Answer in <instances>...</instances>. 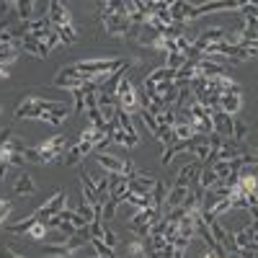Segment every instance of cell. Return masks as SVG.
Segmentation results:
<instances>
[{
  "label": "cell",
  "mask_w": 258,
  "mask_h": 258,
  "mask_svg": "<svg viewBox=\"0 0 258 258\" xmlns=\"http://www.w3.org/2000/svg\"><path fill=\"white\" fill-rule=\"evenodd\" d=\"M52 106H54V101H47V98H41V96H29V98H24V101L16 106L13 121H21V119H41V114L49 111Z\"/></svg>",
  "instance_id": "obj_1"
},
{
  "label": "cell",
  "mask_w": 258,
  "mask_h": 258,
  "mask_svg": "<svg viewBox=\"0 0 258 258\" xmlns=\"http://www.w3.org/2000/svg\"><path fill=\"white\" fill-rule=\"evenodd\" d=\"M68 145H70V137H64V135H54V137L44 140V142L39 145L41 163H57V160H62Z\"/></svg>",
  "instance_id": "obj_2"
},
{
  "label": "cell",
  "mask_w": 258,
  "mask_h": 258,
  "mask_svg": "<svg viewBox=\"0 0 258 258\" xmlns=\"http://www.w3.org/2000/svg\"><path fill=\"white\" fill-rule=\"evenodd\" d=\"M116 101H119V109L126 111V114L140 111V96H137V91H135V85H132V80H129V78L121 80L119 93H116Z\"/></svg>",
  "instance_id": "obj_3"
},
{
  "label": "cell",
  "mask_w": 258,
  "mask_h": 258,
  "mask_svg": "<svg viewBox=\"0 0 258 258\" xmlns=\"http://www.w3.org/2000/svg\"><path fill=\"white\" fill-rule=\"evenodd\" d=\"M64 207H68V194H64V191H57L52 199H47L44 204H41V207L34 212V217H36L39 222H47L49 217H57V214H59Z\"/></svg>",
  "instance_id": "obj_4"
},
{
  "label": "cell",
  "mask_w": 258,
  "mask_h": 258,
  "mask_svg": "<svg viewBox=\"0 0 258 258\" xmlns=\"http://www.w3.org/2000/svg\"><path fill=\"white\" fill-rule=\"evenodd\" d=\"M93 142H88V140H83L80 137V142H75V145H70L68 150H64V155H62V163L64 165H78L83 158H88V155H93Z\"/></svg>",
  "instance_id": "obj_5"
},
{
  "label": "cell",
  "mask_w": 258,
  "mask_h": 258,
  "mask_svg": "<svg viewBox=\"0 0 258 258\" xmlns=\"http://www.w3.org/2000/svg\"><path fill=\"white\" fill-rule=\"evenodd\" d=\"M240 6H243V0H212V3H204V6H194L191 18H199L212 11H240Z\"/></svg>",
  "instance_id": "obj_6"
},
{
  "label": "cell",
  "mask_w": 258,
  "mask_h": 258,
  "mask_svg": "<svg viewBox=\"0 0 258 258\" xmlns=\"http://www.w3.org/2000/svg\"><path fill=\"white\" fill-rule=\"evenodd\" d=\"M212 124H214V132L222 135L225 140H232V129H235V116H227L220 109H212Z\"/></svg>",
  "instance_id": "obj_7"
},
{
  "label": "cell",
  "mask_w": 258,
  "mask_h": 258,
  "mask_svg": "<svg viewBox=\"0 0 258 258\" xmlns=\"http://www.w3.org/2000/svg\"><path fill=\"white\" fill-rule=\"evenodd\" d=\"M155 181H158V178H153L150 173H137V176L129 178V191L140 194V197H150V194H153V188H155Z\"/></svg>",
  "instance_id": "obj_8"
},
{
  "label": "cell",
  "mask_w": 258,
  "mask_h": 258,
  "mask_svg": "<svg viewBox=\"0 0 258 258\" xmlns=\"http://www.w3.org/2000/svg\"><path fill=\"white\" fill-rule=\"evenodd\" d=\"M21 49L29 52V54H36V57H41V59L49 57V47L44 44V41H39L36 36H31V34L24 36V41H21Z\"/></svg>",
  "instance_id": "obj_9"
},
{
  "label": "cell",
  "mask_w": 258,
  "mask_h": 258,
  "mask_svg": "<svg viewBox=\"0 0 258 258\" xmlns=\"http://www.w3.org/2000/svg\"><path fill=\"white\" fill-rule=\"evenodd\" d=\"M240 106H243L240 93H222L220 96V111H225L227 116H238L240 114Z\"/></svg>",
  "instance_id": "obj_10"
},
{
  "label": "cell",
  "mask_w": 258,
  "mask_h": 258,
  "mask_svg": "<svg viewBox=\"0 0 258 258\" xmlns=\"http://www.w3.org/2000/svg\"><path fill=\"white\" fill-rule=\"evenodd\" d=\"M197 70H199V75H204L207 80H214V78H220V75H227V70L222 68V64L214 62V59H209V57H204V59L197 64Z\"/></svg>",
  "instance_id": "obj_11"
},
{
  "label": "cell",
  "mask_w": 258,
  "mask_h": 258,
  "mask_svg": "<svg viewBox=\"0 0 258 258\" xmlns=\"http://www.w3.org/2000/svg\"><path fill=\"white\" fill-rule=\"evenodd\" d=\"M68 116H70V106H64V103H54L49 111L41 114V121H47V124L57 126V124H62Z\"/></svg>",
  "instance_id": "obj_12"
},
{
  "label": "cell",
  "mask_w": 258,
  "mask_h": 258,
  "mask_svg": "<svg viewBox=\"0 0 258 258\" xmlns=\"http://www.w3.org/2000/svg\"><path fill=\"white\" fill-rule=\"evenodd\" d=\"M49 21H52V26H54V29L62 26V24H70L64 3H59V0H52V3H49Z\"/></svg>",
  "instance_id": "obj_13"
},
{
  "label": "cell",
  "mask_w": 258,
  "mask_h": 258,
  "mask_svg": "<svg viewBox=\"0 0 258 258\" xmlns=\"http://www.w3.org/2000/svg\"><path fill=\"white\" fill-rule=\"evenodd\" d=\"M176 75H178V70H173V68H158V70H153L147 78H145V83L147 85H158V83H165V80H176Z\"/></svg>",
  "instance_id": "obj_14"
},
{
  "label": "cell",
  "mask_w": 258,
  "mask_h": 258,
  "mask_svg": "<svg viewBox=\"0 0 258 258\" xmlns=\"http://www.w3.org/2000/svg\"><path fill=\"white\" fill-rule=\"evenodd\" d=\"M34 191H36V183L31 181L29 173H21L16 178V183H13V194H16V197H31Z\"/></svg>",
  "instance_id": "obj_15"
},
{
  "label": "cell",
  "mask_w": 258,
  "mask_h": 258,
  "mask_svg": "<svg viewBox=\"0 0 258 258\" xmlns=\"http://www.w3.org/2000/svg\"><path fill=\"white\" fill-rule=\"evenodd\" d=\"M80 183H83V202H88L91 207L98 202V191H96V183L91 181V176L80 170Z\"/></svg>",
  "instance_id": "obj_16"
},
{
  "label": "cell",
  "mask_w": 258,
  "mask_h": 258,
  "mask_svg": "<svg viewBox=\"0 0 258 258\" xmlns=\"http://www.w3.org/2000/svg\"><path fill=\"white\" fill-rule=\"evenodd\" d=\"M168 183L163 181V178H158L155 181V188H153V194H150V197H153V207L158 209V212H163L165 209V199H168Z\"/></svg>",
  "instance_id": "obj_17"
},
{
  "label": "cell",
  "mask_w": 258,
  "mask_h": 258,
  "mask_svg": "<svg viewBox=\"0 0 258 258\" xmlns=\"http://www.w3.org/2000/svg\"><path fill=\"white\" fill-rule=\"evenodd\" d=\"M13 8H16V16H18L21 24H31L36 3H31V0H18V3H13Z\"/></svg>",
  "instance_id": "obj_18"
},
{
  "label": "cell",
  "mask_w": 258,
  "mask_h": 258,
  "mask_svg": "<svg viewBox=\"0 0 258 258\" xmlns=\"http://www.w3.org/2000/svg\"><path fill=\"white\" fill-rule=\"evenodd\" d=\"M41 253L49 255V258H70L75 250H73L68 243H52V245H44V248H41Z\"/></svg>",
  "instance_id": "obj_19"
},
{
  "label": "cell",
  "mask_w": 258,
  "mask_h": 258,
  "mask_svg": "<svg viewBox=\"0 0 258 258\" xmlns=\"http://www.w3.org/2000/svg\"><path fill=\"white\" fill-rule=\"evenodd\" d=\"M54 31L59 34L62 44H73V41H78V29H75L73 24H62V26H57Z\"/></svg>",
  "instance_id": "obj_20"
},
{
  "label": "cell",
  "mask_w": 258,
  "mask_h": 258,
  "mask_svg": "<svg viewBox=\"0 0 258 258\" xmlns=\"http://www.w3.org/2000/svg\"><path fill=\"white\" fill-rule=\"evenodd\" d=\"M170 18H173V24H186L188 16H186V0H176V3H170Z\"/></svg>",
  "instance_id": "obj_21"
},
{
  "label": "cell",
  "mask_w": 258,
  "mask_h": 258,
  "mask_svg": "<svg viewBox=\"0 0 258 258\" xmlns=\"http://www.w3.org/2000/svg\"><path fill=\"white\" fill-rule=\"evenodd\" d=\"M114 119L119 121V126L124 129L126 135H137V129H135V121H132V114H126V111L116 109V116H114Z\"/></svg>",
  "instance_id": "obj_22"
},
{
  "label": "cell",
  "mask_w": 258,
  "mask_h": 258,
  "mask_svg": "<svg viewBox=\"0 0 258 258\" xmlns=\"http://www.w3.org/2000/svg\"><path fill=\"white\" fill-rule=\"evenodd\" d=\"M36 222H39V220L34 217V214H29V217H26V220H21V222H16V225H11L8 230H11L13 235H29V230H31V227H34Z\"/></svg>",
  "instance_id": "obj_23"
},
{
  "label": "cell",
  "mask_w": 258,
  "mask_h": 258,
  "mask_svg": "<svg viewBox=\"0 0 258 258\" xmlns=\"http://www.w3.org/2000/svg\"><path fill=\"white\" fill-rule=\"evenodd\" d=\"M173 132H176V142L178 140H191L194 135V126H191V121H176V126H173Z\"/></svg>",
  "instance_id": "obj_24"
},
{
  "label": "cell",
  "mask_w": 258,
  "mask_h": 258,
  "mask_svg": "<svg viewBox=\"0 0 258 258\" xmlns=\"http://www.w3.org/2000/svg\"><path fill=\"white\" fill-rule=\"evenodd\" d=\"M245 135H248V124L240 119V116H235V129H232V140L235 142H245Z\"/></svg>",
  "instance_id": "obj_25"
},
{
  "label": "cell",
  "mask_w": 258,
  "mask_h": 258,
  "mask_svg": "<svg viewBox=\"0 0 258 258\" xmlns=\"http://www.w3.org/2000/svg\"><path fill=\"white\" fill-rule=\"evenodd\" d=\"M47 235H49V227H47L44 222H36V225L29 230L26 238H31V240H47Z\"/></svg>",
  "instance_id": "obj_26"
},
{
  "label": "cell",
  "mask_w": 258,
  "mask_h": 258,
  "mask_svg": "<svg viewBox=\"0 0 258 258\" xmlns=\"http://www.w3.org/2000/svg\"><path fill=\"white\" fill-rule=\"evenodd\" d=\"M137 114H140V119L145 121V126H147V129H150V132H153V137H155V135H158V129H160V124L155 121V116H153V114H150V111H145V109H140Z\"/></svg>",
  "instance_id": "obj_27"
},
{
  "label": "cell",
  "mask_w": 258,
  "mask_h": 258,
  "mask_svg": "<svg viewBox=\"0 0 258 258\" xmlns=\"http://www.w3.org/2000/svg\"><path fill=\"white\" fill-rule=\"evenodd\" d=\"M186 62H188V59H186V54H181V52L168 54V68H173V70H181Z\"/></svg>",
  "instance_id": "obj_28"
},
{
  "label": "cell",
  "mask_w": 258,
  "mask_h": 258,
  "mask_svg": "<svg viewBox=\"0 0 258 258\" xmlns=\"http://www.w3.org/2000/svg\"><path fill=\"white\" fill-rule=\"evenodd\" d=\"M101 240L109 245V248H116V232L109 227V225H103V235H101Z\"/></svg>",
  "instance_id": "obj_29"
},
{
  "label": "cell",
  "mask_w": 258,
  "mask_h": 258,
  "mask_svg": "<svg viewBox=\"0 0 258 258\" xmlns=\"http://www.w3.org/2000/svg\"><path fill=\"white\" fill-rule=\"evenodd\" d=\"M116 207H119V202H116V199H109V202L103 204V222H106V220H114Z\"/></svg>",
  "instance_id": "obj_30"
},
{
  "label": "cell",
  "mask_w": 258,
  "mask_h": 258,
  "mask_svg": "<svg viewBox=\"0 0 258 258\" xmlns=\"http://www.w3.org/2000/svg\"><path fill=\"white\" fill-rule=\"evenodd\" d=\"M73 98H75V114L85 111V91H83V88L73 91Z\"/></svg>",
  "instance_id": "obj_31"
},
{
  "label": "cell",
  "mask_w": 258,
  "mask_h": 258,
  "mask_svg": "<svg viewBox=\"0 0 258 258\" xmlns=\"http://www.w3.org/2000/svg\"><path fill=\"white\" fill-rule=\"evenodd\" d=\"M75 212L80 214V217H85V220H88V222H93V207H91L88 202H80V207H78Z\"/></svg>",
  "instance_id": "obj_32"
},
{
  "label": "cell",
  "mask_w": 258,
  "mask_h": 258,
  "mask_svg": "<svg viewBox=\"0 0 258 258\" xmlns=\"http://www.w3.org/2000/svg\"><path fill=\"white\" fill-rule=\"evenodd\" d=\"M230 209H232V199H222V202L214 204V209H212V212L217 214V217H222V214H225V212H230Z\"/></svg>",
  "instance_id": "obj_33"
},
{
  "label": "cell",
  "mask_w": 258,
  "mask_h": 258,
  "mask_svg": "<svg viewBox=\"0 0 258 258\" xmlns=\"http://www.w3.org/2000/svg\"><path fill=\"white\" fill-rule=\"evenodd\" d=\"M24 158H26V163H41V153H39V147H26Z\"/></svg>",
  "instance_id": "obj_34"
},
{
  "label": "cell",
  "mask_w": 258,
  "mask_h": 258,
  "mask_svg": "<svg viewBox=\"0 0 258 258\" xmlns=\"http://www.w3.org/2000/svg\"><path fill=\"white\" fill-rule=\"evenodd\" d=\"M11 214V202H6V199H0V225L6 222V217Z\"/></svg>",
  "instance_id": "obj_35"
},
{
  "label": "cell",
  "mask_w": 258,
  "mask_h": 258,
  "mask_svg": "<svg viewBox=\"0 0 258 258\" xmlns=\"http://www.w3.org/2000/svg\"><path fill=\"white\" fill-rule=\"evenodd\" d=\"M0 258H26V255H21V253L11 250L8 245H0Z\"/></svg>",
  "instance_id": "obj_36"
},
{
  "label": "cell",
  "mask_w": 258,
  "mask_h": 258,
  "mask_svg": "<svg viewBox=\"0 0 258 258\" xmlns=\"http://www.w3.org/2000/svg\"><path fill=\"white\" fill-rule=\"evenodd\" d=\"M6 170H8V163H6V160H0V183H3V176H6Z\"/></svg>",
  "instance_id": "obj_37"
},
{
  "label": "cell",
  "mask_w": 258,
  "mask_h": 258,
  "mask_svg": "<svg viewBox=\"0 0 258 258\" xmlns=\"http://www.w3.org/2000/svg\"><path fill=\"white\" fill-rule=\"evenodd\" d=\"M248 214L253 217V222H258V207H250V209H248Z\"/></svg>",
  "instance_id": "obj_38"
},
{
  "label": "cell",
  "mask_w": 258,
  "mask_h": 258,
  "mask_svg": "<svg viewBox=\"0 0 258 258\" xmlns=\"http://www.w3.org/2000/svg\"><path fill=\"white\" fill-rule=\"evenodd\" d=\"M142 258H147V255H142Z\"/></svg>",
  "instance_id": "obj_39"
}]
</instances>
